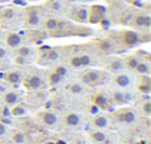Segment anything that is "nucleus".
<instances>
[{
  "mask_svg": "<svg viewBox=\"0 0 151 144\" xmlns=\"http://www.w3.org/2000/svg\"><path fill=\"white\" fill-rule=\"evenodd\" d=\"M33 54H34V49L33 48H28V46H18L17 48V55H19V56L30 58Z\"/></svg>",
  "mask_w": 151,
  "mask_h": 144,
  "instance_id": "c85d7f7f",
  "label": "nucleus"
},
{
  "mask_svg": "<svg viewBox=\"0 0 151 144\" xmlns=\"http://www.w3.org/2000/svg\"><path fill=\"white\" fill-rule=\"evenodd\" d=\"M139 94L148 95L151 91V79L148 75H139V80H138V86H136Z\"/></svg>",
  "mask_w": 151,
  "mask_h": 144,
  "instance_id": "9b49d317",
  "label": "nucleus"
},
{
  "mask_svg": "<svg viewBox=\"0 0 151 144\" xmlns=\"http://www.w3.org/2000/svg\"><path fill=\"white\" fill-rule=\"evenodd\" d=\"M130 22L135 28L139 30H148L151 27V17L148 14H136L130 18Z\"/></svg>",
  "mask_w": 151,
  "mask_h": 144,
  "instance_id": "423d86ee",
  "label": "nucleus"
},
{
  "mask_svg": "<svg viewBox=\"0 0 151 144\" xmlns=\"http://www.w3.org/2000/svg\"><path fill=\"white\" fill-rule=\"evenodd\" d=\"M133 100L132 94H127V92H123V91H114L113 94V101L119 106H123V104H127Z\"/></svg>",
  "mask_w": 151,
  "mask_h": 144,
  "instance_id": "6ab92c4d",
  "label": "nucleus"
},
{
  "mask_svg": "<svg viewBox=\"0 0 151 144\" xmlns=\"http://www.w3.org/2000/svg\"><path fill=\"white\" fill-rule=\"evenodd\" d=\"M96 45H98V49H101L104 54H113V52L117 49V46L114 45V42H113L111 39L98 40V42H96Z\"/></svg>",
  "mask_w": 151,
  "mask_h": 144,
  "instance_id": "412c9836",
  "label": "nucleus"
},
{
  "mask_svg": "<svg viewBox=\"0 0 151 144\" xmlns=\"http://www.w3.org/2000/svg\"><path fill=\"white\" fill-rule=\"evenodd\" d=\"M64 123H65L67 126H70V128H77V126L82 123V117H80V114H77V113L70 111V113H67V114L64 116Z\"/></svg>",
  "mask_w": 151,
  "mask_h": 144,
  "instance_id": "f3484780",
  "label": "nucleus"
},
{
  "mask_svg": "<svg viewBox=\"0 0 151 144\" xmlns=\"http://www.w3.org/2000/svg\"><path fill=\"white\" fill-rule=\"evenodd\" d=\"M114 117L117 122H122V123H132L135 122L136 119V114L132 109H127V107H122L119 109L116 113H114Z\"/></svg>",
  "mask_w": 151,
  "mask_h": 144,
  "instance_id": "0eeeda50",
  "label": "nucleus"
},
{
  "mask_svg": "<svg viewBox=\"0 0 151 144\" xmlns=\"http://www.w3.org/2000/svg\"><path fill=\"white\" fill-rule=\"evenodd\" d=\"M6 131H8L6 125H5V123H2V122H0V137H3V135L6 134Z\"/></svg>",
  "mask_w": 151,
  "mask_h": 144,
  "instance_id": "c9c22d12",
  "label": "nucleus"
},
{
  "mask_svg": "<svg viewBox=\"0 0 151 144\" xmlns=\"http://www.w3.org/2000/svg\"><path fill=\"white\" fill-rule=\"evenodd\" d=\"M68 17L76 22H88V8L86 6H73L68 12Z\"/></svg>",
  "mask_w": 151,
  "mask_h": 144,
  "instance_id": "39448f33",
  "label": "nucleus"
},
{
  "mask_svg": "<svg viewBox=\"0 0 151 144\" xmlns=\"http://www.w3.org/2000/svg\"><path fill=\"white\" fill-rule=\"evenodd\" d=\"M117 36H119L120 43H122L124 48H135V46L141 42L139 33H136V31H133V30H123V31L117 33Z\"/></svg>",
  "mask_w": 151,
  "mask_h": 144,
  "instance_id": "f03ea898",
  "label": "nucleus"
},
{
  "mask_svg": "<svg viewBox=\"0 0 151 144\" xmlns=\"http://www.w3.org/2000/svg\"><path fill=\"white\" fill-rule=\"evenodd\" d=\"M22 79H24V76H22L21 71H18V70H9V71H6V73H5V80L9 85L18 86L22 82Z\"/></svg>",
  "mask_w": 151,
  "mask_h": 144,
  "instance_id": "f8f14e48",
  "label": "nucleus"
},
{
  "mask_svg": "<svg viewBox=\"0 0 151 144\" xmlns=\"http://www.w3.org/2000/svg\"><path fill=\"white\" fill-rule=\"evenodd\" d=\"M92 126H95L96 129H105L108 126V117L104 114H95L91 120Z\"/></svg>",
  "mask_w": 151,
  "mask_h": 144,
  "instance_id": "4be33fe9",
  "label": "nucleus"
},
{
  "mask_svg": "<svg viewBox=\"0 0 151 144\" xmlns=\"http://www.w3.org/2000/svg\"><path fill=\"white\" fill-rule=\"evenodd\" d=\"M139 62V58L138 56H135V55H129V56H126L124 58V61H123V64H124V67L126 68H129V70H135V67H136V64Z\"/></svg>",
  "mask_w": 151,
  "mask_h": 144,
  "instance_id": "bb28decb",
  "label": "nucleus"
},
{
  "mask_svg": "<svg viewBox=\"0 0 151 144\" xmlns=\"http://www.w3.org/2000/svg\"><path fill=\"white\" fill-rule=\"evenodd\" d=\"M0 111H2V106H0Z\"/></svg>",
  "mask_w": 151,
  "mask_h": 144,
  "instance_id": "a19ab883",
  "label": "nucleus"
},
{
  "mask_svg": "<svg viewBox=\"0 0 151 144\" xmlns=\"http://www.w3.org/2000/svg\"><path fill=\"white\" fill-rule=\"evenodd\" d=\"M40 56L43 59H46V62H53L59 58V52L56 48H42Z\"/></svg>",
  "mask_w": 151,
  "mask_h": 144,
  "instance_id": "2eb2a0df",
  "label": "nucleus"
},
{
  "mask_svg": "<svg viewBox=\"0 0 151 144\" xmlns=\"http://www.w3.org/2000/svg\"><path fill=\"white\" fill-rule=\"evenodd\" d=\"M47 6H50L53 11H59V9H61V3L58 2V0H52V2H50Z\"/></svg>",
  "mask_w": 151,
  "mask_h": 144,
  "instance_id": "f704fd0d",
  "label": "nucleus"
},
{
  "mask_svg": "<svg viewBox=\"0 0 151 144\" xmlns=\"http://www.w3.org/2000/svg\"><path fill=\"white\" fill-rule=\"evenodd\" d=\"M123 67H124V64H123V59H120V58H113L111 62H108V65H107V68L110 71H120Z\"/></svg>",
  "mask_w": 151,
  "mask_h": 144,
  "instance_id": "393cba45",
  "label": "nucleus"
},
{
  "mask_svg": "<svg viewBox=\"0 0 151 144\" xmlns=\"http://www.w3.org/2000/svg\"><path fill=\"white\" fill-rule=\"evenodd\" d=\"M11 138H12V141L15 144H27L28 143V137L22 131H14L12 135H11Z\"/></svg>",
  "mask_w": 151,
  "mask_h": 144,
  "instance_id": "b1692460",
  "label": "nucleus"
},
{
  "mask_svg": "<svg viewBox=\"0 0 151 144\" xmlns=\"http://www.w3.org/2000/svg\"><path fill=\"white\" fill-rule=\"evenodd\" d=\"M105 17H107V9L101 5H92L88 9V22L91 24H98L104 21Z\"/></svg>",
  "mask_w": 151,
  "mask_h": 144,
  "instance_id": "20e7f679",
  "label": "nucleus"
},
{
  "mask_svg": "<svg viewBox=\"0 0 151 144\" xmlns=\"http://www.w3.org/2000/svg\"><path fill=\"white\" fill-rule=\"evenodd\" d=\"M141 110H142V113L145 114V116H150L151 114V101H145L142 106H141Z\"/></svg>",
  "mask_w": 151,
  "mask_h": 144,
  "instance_id": "473e14b6",
  "label": "nucleus"
},
{
  "mask_svg": "<svg viewBox=\"0 0 151 144\" xmlns=\"http://www.w3.org/2000/svg\"><path fill=\"white\" fill-rule=\"evenodd\" d=\"M93 62V58L91 55H86V54H80V55H74L70 58L68 64L70 67H74V68H82V67H88Z\"/></svg>",
  "mask_w": 151,
  "mask_h": 144,
  "instance_id": "6e6552de",
  "label": "nucleus"
},
{
  "mask_svg": "<svg viewBox=\"0 0 151 144\" xmlns=\"http://www.w3.org/2000/svg\"><path fill=\"white\" fill-rule=\"evenodd\" d=\"M9 113L12 114V116H24L25 113H27V110H25V107L24 106H14V109H11L9 110Z\"/></svg>",
  "mask_w": 151,
  "mask_h": 144,
  "instance_id": "7c9ffc66",
  "label": "nucleus"
},
{
  "mask_svg": "<svg viewBox=\"0 0 151 144\" xmlns=\"http://www.w3.org/2000/svg\"><path fill=\"white\" fill-rule=\"evenodd\" d=\"M80 2H85V0H80Z\"/></svg>",
  "mask_w": 151,
  "mask_h": 144,
  "instance_id": "79ce46f5",
  "label": "nucleus"
},
{
  "mask_svg": "<svg viewBox=\"0 0 151 144\" xmlns=\"http://www.w3.org/2000/svg\"><path fill=\"white\" fill-rule=\"evenodd\" d=\"M105 79H107V71L98 70V68H89L83 71V75H82V82L88 86H96L102 83Z\"/></svg>",
  "mask_w": 151,
  "mask_h": 144,
  "instance_id": "f257e3e1",
  "label": "nucleus"
},
{
  "mask_svg": "<svg viewBox=\"0 0 151 144\" xmlns=\"http://www.w3.org/2000/svg\"><path fill=\"white\" fill-rule=\"evenodd\" d=\"M62 79H64V76H61V75L55 73V71H52L50 76H49V83H50V85H56V83H59Z\"/></svg>",
  "mask_w": 151,
  "mask_h": 144,
  "instance_id": "2f4dec72",
  "label": "nucleus"
},
{
  "mask_svg": "<svg viewBox=\"0 0 151 144\" xmlns=\"http://www.w3.org/2000/svg\"><path fill=\"white\" fill-rule=\"evenodd\" d=\"M37 117H39L40 123L45 125V126H47V128H52V126H55V125L58 123V116H56V113H53V111H50V110L40 111Z\"/></svg>",
  "mask_w": 151,
  "mask_h": 144,
  "instance_id": "9d476101",
  "label": "nucleus"
},
{
  "mask_svg": "<svg viewBox=\"0 0 151 144\" xmlns=\"http://www.w3.org/2000/svg\"><path fill=\"white\" fill-rule=\"evenodd\" d=\"M6 56V51L3 48H0V58H5Z\"/></svg>",
  "mask_w": 151,
  "mask_h": 144,
  "instance_id": "e433bc0d",
  "label": "nucleus"
},
{
  "mask_svg": "<svg viewBox=\"0 0 151 144\" xmlns=\"http://www.w3.org/2000/svg\"><path fill=\"white\" fill-rule=\"evenodd\" d=\"M3 92H5V85L0 83V94H3Z\"/></svg>",
  "mask_w": 151,
  "mask_h": 144,
  "instance_id": "4c0bfd02",
  "label": "nucleus"
},
{
  "mask_svg": "<svg viewBox=\"0 0 151 144\" xmlns=\"http://www.w3.org/2000/svg\"><path fill=\"white\" fill-rule=\"evenodd\" d=\"M21 98H22V92H19V91H9V92L5 94L3 101H5L6 106H15V104L19 103Z\"/></svg>",
  "mask_w": 151,
  "mask_h": 144,
  "instance_id": "aec40b11",
  "label": "nucleus"
},
{
  "mask_svg": "<svg viewBox=\"0 0 151 144\" xmlns=\"http://www.w3.org/2000/svg\"><path fill=\"white\" fill-rule=\"evenodd\" d=\"M93 104L99 110H111V103L104 94H95L93 95Z\"/></svg>",
  "mask_w": 151,
  "mask_h": 144,
  "instance_id": "dca6fc26",
  "label": "nucleus"
},
{
  "mask_svg": "<svg viewBox=\"0 0 151 144\" xmlns=\"http://www.w3.org/2000/svg\"><path fill=\"white\" fill-rule=\"evenodd\" d=\"M113 83L119 88H129L132 85V77L126 73H117L113 77Z\"/></svg>",
  "mask_w": 151,
  "mask_h": 144,
  "instance_id": "4468645a",
  "label": "nucleus"
},
{
  "mask_svg": "<svg viewBox=\"0 0 151 144\" xmlns=\"http://www.w3.org/2000/svg\"><path fill=\"white\" fill-rule=\"evenodd\" d=\"M0 2H9V0H0Z\"/></svg>",
  "mask_w": 151,
  "mask_h": 144,
  "instance_id": "ea45409f",
  "label": "nucleus"
},
{
  "mask_svg": "<svg viewBox=\"0 0 151 144\" xmlns=\"http://www.w3.org/2000/svg\"><path fill=\"white\" fill-rule=\"evenodd\" d=\"M21 42H22L21 34L14 33V31L6 34V45H8V46H11V48H18V46H21Z\"/></svg>",
  "mask_w": 151,
  "mask_h": 144,
  "instance_id": "5701e85b",
  "label": "nucleus"
},
{
  "mask_svg": "<svg viewBox=\"0 0 151 144\" xmlns=\"http://www.w3.org/2000/svg\"><path fill=\"white\" fill-rule=\"evenodd\" d=\"M42 22V17H40V11L37 8H28L25 11V25L28 27H37Z\"/></svg>",
  "mask_w": 151,
  "mask_h": 144,
  "instance_id": "1a4fd4ad",
  "label": "nucleus"
},
{
  "mask_svg": "<svg viewBox=\"0 0 151 144\" xmlns=\"http://www.w3.org/2000/svg\"><path fill=\"white\" fill-rule=\"evenodd\" d=\"M22 82L28 91H40L46 86V80L39 73H30L25 79H22Z\"/></svg>",
  "mask_w": 151,
  "mask_h": 144,
  "instance_id": "7ed1b4c3",
  "label": "nucleus"
},
{
  "mask_svg": "<svg viewBox=\"0 0 151 144\" xmlns=\"http://www.w3.org/2000/svg\"><path fill=\"white\" fill-rule=\"evenodd\" d=\"M124 2H129V3H135L136 0H124Z\"/></svg>",
  "mask_w": 151,
  "mask_h": 144,
  "instance_id": "58836bf2",
  "label": "nucleus"
},
{
  "mask_svg": "<svg viewBox=\"0 0 151 144\" xmlns=\"http://www.w3.org/2000/svg\"><path fill=\"white\" fill-rule=\"evenodd\" d=\"M14 62H15V64H18V65H27L30 61H28V58H25V56L15 55V58H14Z\"/></svg>",
  "mask_w": 151,
  "mask_h": 144,
  "instance_id": "72a5a7b5",
  "label": "nucleus"
},
{
  "mask_svg": "<svg viewBox=\"0 0 151 144\" xmlns=\"http://www.w3.org/2000/svg\"><path fill=\"white\" fill-rule=\"evenodd\" d=\"M61 25H62V21H59L58 18H53V17H49V18H46V20L43 21V27H45V30H47L49 33L58 31V30L61 28Z\"/></svg>",
  "mask_w": 151,
  "mask_h": 144,
  "instance_id": "a211bd4d",
  "label": "nucleus"
},
{
  "mask_svg": "<svg viewBox=\"0 0 151 144\" xmlns=\"http://www.w3.org/2000/svg\"><path fill=\"white\" fill-rule=\"evenodd\" d=\"M133 71H136V73H139V75H148L150 73V65H148L147 61L139 59V62L136 64V67H135Z\"/></svg>",
  "mask_w": 151,
  "mask_h": 144,
  "instance_id": "cd10ccee",
  "label": "nucleus"
},
{
  "mask_svg": "<svg viewBox=\"0 0 151 144\" xmlns=\"http://www.w3.org/2000/svg\"><path fill=\"white\" fill-rule=\"evenodd\" d=\"M91 138L95 141V143H105L107 141V135L101 131V129H95V131H91Z\"/></svg>",
  "mask_w": 151,
  "mask_h": 144,
  "instance_id": "a878e982",
  "label": "nucleus"
},
{
  "mask_svg": "<svg viewBox=\"0 0 151 144\" xmlns=\"http://www.w3.org/2000/svg\"><path fill=\"white\" fill-rule=\"evenodd\" d=\"M67 89H68L71 94H74V95H80V94L83 92V86H82L80 83H70V85L67 86Z\"/></svg>",
  "mask_w": 151,
  "mask_h": 144,
  "instance_id": "c756f323",
  "label": "nucleus"
},
{
  "mask_svg": "<svg viewBox=\"0 0 151 144\" xmlns=\"http://www.w3.org/2000/svg\"><path fill=\"white\" fill-rule=\"evenodd\" d=\"M15 18H18V11L14 8H5L0 11V22L2 24H8L12 22Z\"/></svg>",
  "mask_w": 151,
  "mask_h": 144,
  "instance_id": "ddd939ff",
  "label": "nucleus"
}]
</instances>
